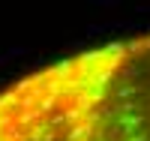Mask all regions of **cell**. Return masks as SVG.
Returning a JSON list of instances; mask_svg holds the SVG:
<instances>
[{
  "label": "cell",
  "instance_id": "1",
  "mask_svg": "<svg viewBox=\"0 0 150 141\" xmlns=\"http://www.w3.org/2000/svg\"><path fill=\"white\" fill-rule=\"evenodd\" d=\"M0 141H150V30L69 51L3 84Z\"/></svg>",
  "mask_w": 150,
  "mask_h": 141
}]
</instances>
